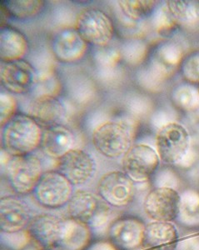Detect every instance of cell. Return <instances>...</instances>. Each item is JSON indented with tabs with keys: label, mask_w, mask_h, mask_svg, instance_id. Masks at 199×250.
I'll use <instances>...</instances> for the list:
<instances>
[{
	"label": "cell",
	"mask_w": 199,
	"mask_h": 250,
	"mask_svg": "<svg viewBox=\"0 0 199 250\" xmlns=\"http://www.w3.org/2000/svg\"><path fill=\"white\" fill-rule=\"evenodd\" d=\"M43 128L28 114H17L2 128L3 149L11 156L33 154L40 148Z\"/></svg>",
	"instance_id": "cell-1"
},
{
	"label": "cell",
	"mask_w": 199,
	"mask_h": 250,
	"mask_svg": "<svg viewBox=\"0 0 199 250\" xmlns=\"http://www.w3.org/2000/svg\"><path fill=\"white\" fill-rule=\"evenodd\" d=\"M134 128L125 121L113 120L103 123L93 133L95 149L108 159H116L125 155L132 148Z\"/></svg>",
	"instance_id": "cell-2"
},
{
	"label": "cell",
	"mask_w": 199,
	"mask_h": 250,
	"mask_svg": "<svg viewBox=\"0 0 199 250\" xmlns=\"http://www.w3.org/2000/svg\"><path fill=\"white\" fill-rule=\"evenodd\" d=\"M68 217L82 222L93 230L104 227L112 214V207L98 193L90 191H75L66 206Z\"/></svg>",
	"instance_id": "cell-3"
},
{
	"label": "cell",
	"mask_w": 199,
	"mask_h": 250,
	"mask_svg": "<svg viewBox=\"0 0 199 250\" xmlns=\"http://www.w3.org/2000/svg\"><path fill=\"white\" fill-rule=\"evenodd\" d=\"M4 170L9 187L20 196L34 193L44 173L41 159L33 154L10 157Z\"/></svg>",
	"instance_id": "cell-4"
},
{
	"label": "cell",
	"mask_w": 199,
	"mask_h": 250,
	"mask_svg": "<svg viewBox=\"0 0 199 250\" xmlns=\"http://www.w3.org/2000/svg\"><path fill=\"white\" fill-rule=\"evenodd\" d=\"M155 143L161 162L172 166H179L192 148L190 133L184 125L175 121L159 128Z\"/></svg>",
	"instance_id": "cell-5"
},
{
	"label": "cell",
	"mask_w": 199,
	"mask_h": 250,
	"mask_svg": "<svg viewBox=\"0 0 199 250\" xmlns=\"http://www.w3.org/2000/svg\"><path fill=\"white\" fill-rule=\"evenodd\" d=\"M74 193V186L58 170L45 171L32 193L35 201L48 209L66 207Z\"/></svg>",
	"instance_id": "cell-6"
},
{
	"label": "cell",
	"mask_w": 199,
	"mask_h": 250,
	"mask_svg": "<svg viewBox=\"0 0 199 250\" xmlns=\"http://www.w3.org/2000/svg\"><path fill=\"white\" fill-rule=\"evenodd\" d=\"M75 29L91 45L103 48L111 42L114 26L110 17L101 9H83L76 19Z\"/></svg>",
	"instance_id": "cell-7"
},
{
	"label": "cell",
	"mask_w": 199,
	"mask_h": 250,
	"mask_svg": "<svg viewBox=\"0 0 199 250\" xmlns=\"http://www.w3.org/2000/svg\"><path fill=\"white\" fill-rule=\"evenodd\" d=\"M136 192V183L123 171L108 172L98 183V194L111 207H128L134 202Z\"/></svg>",
	"instance_id": "cell-8"
},
{
	"label": "cell",
	"mask_w": 199,
	"mask_h": 250,
	"mask_svg": "<svg viewBox=\"0 0 199 250\" xmlns=\"http://www.w3.org/2000/svg\"><path fill=\"white\" fill-rule=\"evenodd\" d=\"M159 155L150 145L139 144L132 146L122 157V171L136 184L149 181L159 168Z\"/></svg>",
	"instance_id": "cell-9"
},
{
	"label": "cell",
	"mask_w": 199,
	"mask_h": 250,
	"mask_svg": "<svg viewBox=\"0 0 199 250\" xmlns=\"http://www.w3.org/2000/svg\"><path fill=\"white\" fill-rule=\"evenodd\" d=\"M145 227V223L139 217H118L108 225L107 239L119 250H139L142 249Z\"/></svg>",
	"instance_id": "cell-10"
},
{
	"label": "cell",
	"mask_w": 199,
	"mask_h": 250,
	"mask_svg": "<svg viewBox=\"0 0 199 250\" xmlns=\"http://www.w3.org/2000/svg\"><path fill=\"white\" fill-rule=\"evenodd\" d=\"M181 195L171 188L151 189L143 201V211L152 221H176L179 213Z\"/></svg>",
	"instance_id": "cell-11"
},
{
	"label": "cell",
	"mask_w": 199,
	"mask_h": 250,
	"mask_svg": "<svg viewBox=\"0 0 199 250\" xmlns=\"http://www.w3.org/2000/svg\"><path fill=\"white\" fill-rule=\"evenodd\" d=\"M184 48L181 43L169 40L154 49L146 71L157 81L163 83L172 76L184 60Z\"/></svg>",
	"instance_id": "cell-12"
},
{
	"label": "cell",
	"mask_w": 199,
	"mask_h": 250,
	"mask_svg": "<svg viewBox=\"0 0 199 250\" xmlns=\"http://www.w3.org/2000/svg\"><path fill=\"white\" fill-rule=\"evenodd\" d=\"M58 161L57 169L74 186H82L94 178L97 171V164L88 152L73 148Z\"/></svg>",
	"instance_id": "cell-13"
},
{
	"label": "cell",
	"mask_w": 199,
	"mask_h": 250,
	"mask_svg": "<svg viewBox=\"0 0 199 250\" xmlns=\"http://www.w3.org/2000/svg\"><path fill=\"white\" fill-rule=\"evenodd\" d=\"M37 78L36 69L25 60L1 63V84L10 94H24L32 91Z\"/></svg>",
	"instance_id": "cell-14"
},
{
	"label": "cell",
	"mask_w": 199,
	"mask_h": 250,
	"mask_svg": "<svg viewBox=\"0 0 199 250\" xmlns=\"http://www.w3.org/2000/svg\"><path fill=\"white\" fill-rule=\"evenodd\" d=\"M34 217L31 208L23 199L11 195L1 198V232L13 233L27 229Z\"/></svg>",
	"instance_id": "cell-15"
},
{
	"label": "cell",
	"mask_w": 199,
	"mask_h": 250,
	"mask_svg": "<svg viewBox=\"0 0 199 250\" xmlns=\"http://www.w3.org/2000/svg\"><path fill=\"white\" fill-rule=\"evenodd\" d=\"M64 218L52 213H40L32 219L28 230L34 241L46 250L60 245L63 233Z\"/></svg>",
	"instance_id": "cell-16"
},
{
	"label": "cell",
	"mask_w": 199,
	"mask_h": 250,
	"mask_svg": "<svg viewBox=\"0 0 199 250\" xmlns=\"http://www.w3.org/2000/svg\"><path fill=\"white\" fill-rule=\"evenodd\" d=\"M88 45L77 30L73 29L58 32L51 44L54 56L63 63H74L83 60L88 51Z\"/></svg>",
	"instance_id": "cell-17"
},
{
	"label": "cell",
	"mask_w": 199,
	"mask_h": 250,
	"mask_svg": "<svg viewBox=\"0 0 199 250\" xmlns=\"http://www.w3.org/2000/svg\"><path fill=\"white\" fill-rule=\"evenodd\" d=\"M28 115L42 128L61 125L65 119L66 111L63 103L51 95L34 96L28 106Z\"/></svg>",
	"instance_id": "cell-18"
},
{
	"label": "cell",
	"mask_w": 199,
	"mask_h": 250,
	"mask_svg": "<svg viewBox=\"0 0 199 250\" xmlns=\"http://www.w3.org/2000/svg\"><path fill=\"white\" fill-rule=\"evenodd\" d=\"M179 233L174 222L152 221L146 224L143 250H176Z\"/></svg>",
	"instance_id": "cell-19"
},
{
	"label": "cell",
	"mask_w": 199,
	"mask_h": 250,
	"mask_svg": "<svg viewBox=\"0 0 199 250\" xmlns=\"http://www.w3.org/2000/svg\"><path fill=\"white\" fill-rule=\"evenodd\" d=\"M76 138L74 132L63 125L43 128L40 148L51 159H59L74 148Z\"/></svg>",
	"instance_id": "cell-20"
},
{
	"label": "cell",
	"mask_w": 199,
	"mask_h": 250,
	"mask_svg": "<svg viewBox=\"0 0 199 250\" xmlns=\"http://www.w3.org/2000/svg\"><path fill=\"white\" fill-rule=\"evenodd\" d=\"M29 48L27 38L18 29L3 27L0 30V59L2 62L23 60Z\"/></svg>",
	"instance_id": "cell-21"
},
{
	"label": "cell",
	"mask_w": 199,
	"mask_h": 250,
	"mask_svg": "<svg viewBox=\"0 0 199 250\" xmlns=\"http://www.w3.org/2000/svg\"><path fill=\"white\" fill-rule=\"evenodd\" d=\"M94 230L82 222L64 218L60 247L69 250H85L94 241Z\"/></svg>",
	"instance_id": "cell-22"
},
{
	"label": "cell",
	"mask_w": 199,
	"mask_h": 250,
	"mask_svg": "<svg viewBox=\"0 0 199 250\" xmlns=\"http://www.w3.org/2000/svg\"><path fill=\"white\" fill-rule=\"evenodd\" d=\"M179 213L176 221L185 227L199 225V193L188 189L181 194Z\"/></svg>",
	"instance_id": "cell-23"
},
{
	"label": "cell",
	"mask_w": 199,
	"mask_h": 250,
	"mask_svg": "<svg viewBox=\"0 0 199 250\" xmlns=\"http://www.w3.org/2000/svg\"><path fill=\"white\" fill-rule=\"evenodd\" d=\"M166 4L179 24L192 27L199 23V1L170 0Z\"/></svg>",
	"instance_id": "cell-24"
},
{
	"label": "cell",
	"mask_w": 199,
	"mask_h": 250,
	"mask_svg": "<svg viewBox=\"0 0 199 250\" xmlns=\"http://www.w3.org/2000/svg\"><path fill=\"white\" fill-rule=\"evenodd\" d=\"M171 100L179 110L192 113L199 109V88L188 83L176 86L171 93Z\"/></svg>",
	"instance_id": "cell-25"
},
{
	"label": "cell",
	"mask_w": 199,
	"mask_h": 250,
	"mask_svg": "<svg viewBox=\"0 0 199 250\" xmlns=\"http://www.w3.org/2000/svg\"><path fill=\"white\" fill-rule=\"evenodd\" d=\"M157 1L152 0H121L119 6L123 15L134 21L152 17L157 10Z\"/></svg>",
	"instance_id": "cell-26"
},
{
	"label": "cell",
	"mask_w": 199,
	"mask_h": 250,
	"mask_svg": "<svg viewBox=\"0 0 199 250\" xmlns=\"http://www.w3.org/2000/svg\"><path fill=\"white\" fill-rule=\"evenodd\" d=\"M9 15L19 20H28L40 15L44 7L43 0H13L5 4Z\"/></svg>",
	"instance_id": "cell-27"
},
{
	"label": "cell",
	"mask_w": 199,
	"mask_h": 250,
	"mask_svg": "<svg viewBox=\"0 0 199 250\" xmlns=\"http://www.w3.org/2000/svg\"><path fill=\"white\" fill-rule=\"evenodd\" d=\"M153 17L154 29L158 34L162 36H168L172 34L179 24L171 14L166 3L161 6L159 9H157Z\"/></svg>",
	"instance_id": "cell-28"
},
{
	"label": "cell",
	"mask_w": 199,
	"mask_h": 250,
	"mask_svg": "<svg viewBox=\"0 0 199 250\" xmlns=\"http://www.w3.org/2000/svg\"><path fill=\"white\" fill-rule=\"evenodd\" d=\"M34 242L29 231L24 230L5 233L1 232V247L5 250H22Z\"/></svg>",
	"instance_id": "cell-29"
},
{
	"label": "cell",
	"mask_w": 199,
	"mask_h": 250,
	"mask_svg": "<svg viewBox=\"0 0 199 250\" xmlns=\"http://www.w3.org/2000/svg\"><path fill=\"white\" fill-rule=\"evenodd\" d=\"M181 74L186 82L191 84L199 83V50L185 56L180 66Z\"/></svg>",
	"instance_id": "cell-30"
},
{
	"label": "cell",
	"mask_w": 199,
	"mask_h": 250,
	"mask_svg": "<svg viewBox=\"0 0 199 250\" xmlns=\"http://www.w3.org/2000/svg\"><path fill=\"white\" fill-rule=\"evenodd\" d=\"M18 101L13 94L2 92L0 95V117L1 128H3L14 117L17 115Z\"/></svg>",
	"instance_id": "cell-31"
},
{
	"label": "cell",
	"mask_w": 199,
	"mask_h": 250,
	"mask_svg": "<svg viewBox=\"0 0 199 250\" xmlns=\"http://www.w3.org/2000/svg\"><path fill=\"white\" fill-rule=\"evenodd\" d=\"M148 53L147 45L141 41H134L124 46L125 60L131 64H139L145 60Z\"/></svg>",
	"instance_id": "cell-32"
},
{
	"label": "cell",
	"mask_w": 199,
	"mask_h": 250,
	"mask_svg": "<svg viewBox=\"0 0 199 250\" xmlns=\"http://www.w3.org/2000/svg\"><path fill=\"white\" fill-rule=\"evenodd\" d=\"M153 178L155 184L154 188H171L176 190L179 188L180 179L179 175L171 168H159Z\"/></svg>",
	"instance_id": "cell-33"
},
{
	"label": "cell",
	"mask_w": 199,
	"mask_h": 250,
	"mask_svg": "<svg viewBox=\"0 0 199 250\" xmlns=\"http://www.w3.org/2000/svg\"><path fill=\"white\" fill-rule=\"evenodd\" d=\"M34 89H35L34 96L39 95H57V91H60V83L56 78L51 75L40 76L38 75L37 81Z\"/></svg>",
	"instance_id": "cell-34"
},
{
	"label": "cell",
	"mask_w": 199,
	"mask_h": 250,
	"mask_svg": "<svg viewBox=\"0 0 199 250\" xmlns=\"http://www.w3.org/2000/svg\"><path fill=\"white\" fill-rule=\"evenodd\" d=\"M176 250H199V234H189L179 239Z\"/></svg>",
	"instance_id": "cell-35"
},
{
	"label": "cell",
	"mask_w": 199,
	"mask_h": 250,
	"mask_svg": "<svg viewBox=\"0 0 199 250\" xmlns=\"http://www.w3.org/2000/svg\"><path fill=\"white\" fill-rule=\"evenodd\" d=\"M98 59L103 65L113 67L119 62L121 54L119 52L116 51V50H110V51L102 52L101 54H99Z\"/></svg>",
	"instance_id": "cell-36"
},
{
	"label": "cell",
	"mask_w": 199,
	"mask_h": 250,
	"mask_svg": "<svg viewBox=\"0 0 199 250\" xmlns=\"http://www.w3.org/2000/svg\"><path fill=\"white\" fill-rule=\"evenodd\" d=\"M85 250H119L109 239H98L92 242Z\"/></svg>",
	"instance_id": "cell-37"
},
{
	"label": "cell",
	"mask_w": 199,
	"mask_h": 250,
	"mask_svg": "<svg viewBox=\"0 0 199 250\" xmlns=\"http://www.w3.org/2000/svg\"><path fill=\"white\" fill-rule=\"evenodd\" d=\"M22 250H46L43 249L42 246H40L39 244H38L37 242H35L34 240V242H32L30 245H28L27 247L24 248Z\"/></svg>",
	"instance_id": "cell-38"
},
{
	"label": "cell",
	"mask_w": 199,
	"mask_h": 250,
	"mask_svg": "<svg viewBox=\"0 0 199 250\" xmlns=\"http://www.w3.org/2000/svg\"><path fill=\"white\" fill-rule=\"evenodd\" d=\"M192 138V140H195V143H196L197 145H199V125L197 126L196 128V132H195V134H194V137H191Z\"/></svg>",
	"instance_id": "cell-39"
},
{
	"label": "cell",
	"mask_w": 199,
	"mask_h": 250,
	"mask_svg": "<svg viewBox=\"0 0 199 250\" xmlns=\"http://www.w3.org/2000/svg\"><path fill=\"white\" fill-rule=\"evenodd\" d=\"M67 250V249H64V248L60 247V246H58V247L54 248V249H52V250Z\"/></svg>",
	"instance_id": "cell-40"
},
{
	"label": "cell",
	"mask_w": 199,
	"mask_h": 250,
	"mask_svg": "<svg viewBox=\"0 0 199 250\" xmlns=\"http://www.w3.org/2000/svg\"><path fill=\"white\" fill-rule=\"evenodd\" d=\"M142 250V249H141V250Z\"/></svg>",
	"instance_id": "cell-41"
},
{
	"label": "cell",
	"mask_w": 199,
	"mask_h": 250,
	"mask_svg": "<svg viewBox=\"0 0 199 250\" xmlns=\"http://www.w3.org/2000/svg\"></svg>",
	"instance_id": "cell-42"
}]
</instances>
